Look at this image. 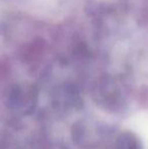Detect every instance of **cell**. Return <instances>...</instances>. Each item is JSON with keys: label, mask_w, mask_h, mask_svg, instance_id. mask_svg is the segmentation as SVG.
<instances>
[{"label": "cell", "mask_w": 148, "mask_h": 149, "mask_svg": "<svg viewBox=\"0 0 148 149\" xmlns=\"http://www.w3.org/2000/svg\"><path fill=\"white\" fill-rule=\"evenodd\" d=\"M117 149H141V146L133 134L123 133L118 138Z\"/></svg>", "instance_id": "6da1fadb"}]
</instances>
